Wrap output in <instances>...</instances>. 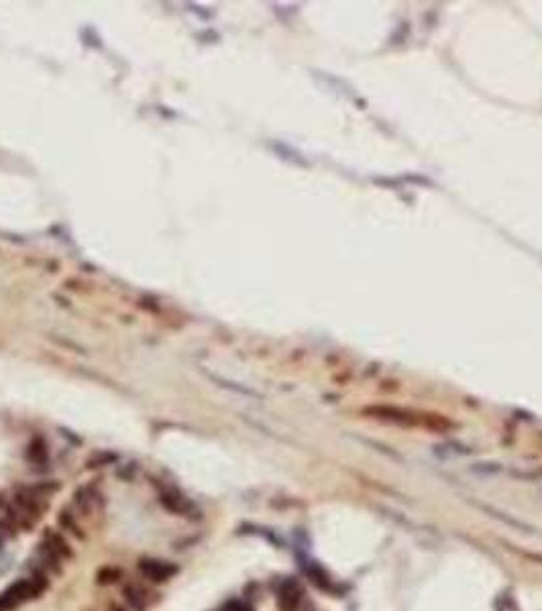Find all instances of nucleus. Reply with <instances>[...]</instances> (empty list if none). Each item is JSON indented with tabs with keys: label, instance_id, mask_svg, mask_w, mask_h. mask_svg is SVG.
I'll use <instances>...</instances> for the list:
<instances>
[{
	"label": "nucleus",
	"instance_id": "obj_2",
	"mask_svg": "<svg viewBox=\"0 0 542 611\" xmlns=\"http://www.w3.org/2000/svg\"><path fill=\"white\" fill-rule=\"evenodd\" d=\"M300 595H302L300 587L296 583L287 581L282 587V591H280V608L283 611H294L296 605L300 603Z\"/></svg>",
	"mask_w": 542,
	"mask_h": 611
},
{
	"label": "nucleus",
	"instance_id": "obj_4",
	"mask_svg": "<svg viewBox=\"0 0 542 611\" xmlns=\"http://www.w3.org/2000/svg\"><path fill=\"white\" fill-rule=\"evenodd\" d=\"M124 595H127V599L137 608V610H143V605H145V601H143V595L137 591L135 587H127V591H124Z\"/></svg>",
	"mask_w": 542,
	"mask_h": 611
},
{
	"label": "nucleus",
	"instance_id": "obj_1",
	"mask_svg": "<svg viewBox=\"0 0 542 611\" xmlns=\"http://www.w3.org/2000/svg\"><path fill=\"white\" fill-rule=\"evenodd\" d=\"M141 573L147 577V579H151V581H157V583H162V581H167L171 575H176V566L169 563H165V561H141Z\"/></svg>",
	"mask_w": 542,
	"mask_h": 611
},
{
	"label": "nucleus",
	"instance_id": "obj_3",
	"mask_svg": "<svg viewBox=\"0 0 542 611\" xmlns=\"http://www.w3.org/2000/svg\"><path fill=\"white\" fill-rule=\"evenodd\" d=\"M162 501H164L169 510H173V512H184V510H188V501H186V499H184V497H182L180 494L164 495V497H162Z\"/></svg>",
	"mask_w": 542,
	"mask_h": 611
},
{
	"label": "nucleus",
	"instance_id": "obj_5",
	"mask_svg": "<svg viewBox=\"0 0 542 611\" xmlns=\"http://www.w3.org/2000/svg\"><path fill=\"white\" fill-rule=\"evenodd\" d=\"M227 611H253L249 605H245V603H238V601H233L229 608H227Z\"/></svg>",
	"mask_w": 542,
	"mask_h": 611
}]
</instances>
